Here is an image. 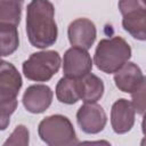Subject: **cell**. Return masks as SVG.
<instances>
[{
    "mask_svg": "<svg viewBox=\"0 0 146 146\" xmlns=\"http://www.w3.org/2000/svg\"><path fill=\"white\" fill-rule=\"evenodd\" d=\"M26 33L30 43L40 49L52 46L57 40L55 8L49 0H31L26 9Z\"/></svg>",
    "mask_w": 146,
    "mask_h": 146,
    "instance_id": "obj_1",
    "label": "cell"
},
{
    "mask_svg": "<svg viewBox=\"0 0 146 146\" xmlns=\"http://www.w3.org/2000/svg\"><path fill=\"white\" fill-rule=\"evenodd\" d=\"M131 57L129 43L121 36L103 39L99 41L94 60L98 70L105 73H115Z\"/></svg>",
    "mask_w": 146,
    "mask_h": 146,
    "instance_id": "obj_2",
    "label": "cell"
},
{
    "mask_svg": "<svg viewBox=\"0 0 146 146\" xmlns=\"http://www.w3.org/2000/svg\"><path fill=\"white\" fill-rule=\"evenodd\" d=\"M39 137L49 146H70L79 144L71 121L60 114L44 117L38 128Z\"/></svg>",
    "mask_w": 146,
    "mask_h": 146,
    "instance_id": "obj_3",
    "label": "cell"
},
{
    "mask_svg": "<svg viewBox=\"0 0 146 146\" xmlns=\"http://www.w3.org/2000/svg\"><path fill=\"white\" fill-rule=\"evenodd\" d=\"M60 62V56L55 50L34 52L23 63V73L29 80L44 82L58 72Z\"/></svg>",
    "mask_w": 146,
    "mask_h": 146,
    "instance_id": "obj_4",
    "label": "cell"
},
{
    "mask_svg": "<svg viewBox=\"0 0 146 146\" xmlns=\"http://www.w3.org/2000/svg\"><path fill=\"white\" fill-rule=\"evenodd\" d=\"M22 88V76L17 68L5 60L0 62V108L15 112L17 95Z\"/></svg>",
    "mask_w": 146,
    "mask_h": 146,
    "instance_id": "obj_5",
    "label": "cell"
},
{
    "mask_svg": "<svg viewBox=\"0 0 146 146\" xmlns=\"http://www.w3.org/2000/svg\"><path fill=\"white\" fill-rule=\"evenodd\" d=\"M76 121L83 132L95 135L105 128L107 116L100 105L96 103H84L76 113Z\"/></svg>",
    "mask_w": 146,
    "mask_h": 146,
    "instance_id": "obj_6",
    "label": "cell"
},
{
    "mask_svg": "<svg viewBox=\"0 0 146 146\" xmlns=\"http://www.w3.org/2000/svg\"><path fill=\"white\" fill-rule=\"evenodd\" d=\"M92 68V60L86 49L72 47L66 50L63 58V72L65 76L79 79L89 73Z\"/></svg>",
    "mask_w": 146,
    "mask_h": 146,
    "instance_id": "obj_7",
    "label": "cell"
},
{
    "mask_svg": "<svg viewBox=\"0 0 146 146\" xmlns=\"http://www.w3.org/2000/svg\"><path fill=\"white\" fill-rule=\"evenodd\" d=\"M96 26L88 18H78L68 25L67 35L73 47L88 50L96 40Z\"/></svg>",
    "mask_w": 146,
    "mask_h": 146,
    "instance_id": "obj_8",
    "label": "cell"
},
{
    "mask_svg": "<svg viewBox=\"0 0 146 146\" xmlns=\"http://www.w3.org/2000/svg\"><path fill=\"white\" fill-rule=\"evenodd\" d=\"M52 90L46 84H33L29 87L23 95L24 107L33 114L43 113L51 104Z\"/></svg>",
    "mask_w": 146,
    "mask_h": 146,
    "instance_id": "obj_9",
    "label": "cell"
},
{
    "mask_svg": "<svg viewBox=\"0 0 146 146\" xmlns=\"http://www.w3.org/2000/svg\"><path fill=\"white\" fill-rule=\"evenodd\" d=\"M135 114L131 102L124 98L116 100L111 110V124L114 132L122 135L130 131L135 124Z\"/></svg>",
    "mask_w": 146,
    "mask_h": 146,
    "instance_id": "obj_10",
    "label": "cell"
},
{
    "mask_svg": "<svg viewBox=\"0 0 146 146\" xmlns=\"http://www.w3.org/2000/svg\"><path fill=\"white\" fill-rule=\"evenodd\" d=\"M145 76L138 65L132 62H127L114 73V82L119 90L131 94L143 81Z\"/></svg>",
    "mask_w": 146,
    "mask_h": 146,
    "instance_id": "obj_11",
    "label": "cell"
},
{
    "mask_svg": "<svg viewBox=\"0 0 146 146\" xmlns=\"http://www.w3.org/2000/svg\"><path fill=\"white\" fill-rule=\"evenodd\" d=\"M80 99L84 103H96L104 94V83L100 78L92 73H87L82 78L78 79Z\"/></svg>",
    "mask_w": 146,
    "mask_h": 146,
    "instance_id": "obj_12",
    "label": "cell"
},
{
    "mask_svg": "<svg viewBox=\"0 0 146 146\" xmlns=\"http://www.w3.org/2000/svg\"><path fill=\"white\" fill-rule=\"evenodd\" d=\"M122 26L131 36L144 41L146 39V9H139L123 15Z\"/></svg>",
    "mask_w": 146,
    "mask_h": 146,
    "instance_id": "obj_13",
    "label": "cell"
},
{
    "mask_svg": "<svg viewBox=\"0 0 146 146\" xmlns=\"http://www.w3.org/2000/svg\"><path fill=\"white\" fill-rule=\"evenodd\" d=\"M56 97L60 103L72 105L80 99L79 81L74 78L64 76L56 86Z\"/></svg>",
    "mask_w": 146,
    "mask_h": 146,
    "instance_id": "obj_14",
    "label": "cell"
},
{
    "mask_svg": "<svg viewBox=\"0 0 146 146\" xmlns=\"http://www.w3.org/2000/svg\"><path fill=\"white\" fill-rule=\"evenodd\" d=\"M19 44L17 27L13 24L0 23V57L15 52Z\"/></svg>",
    "mask_w": 146,
    "mask_h": 146,
    "instance_id": "obj_15",
    "label": "cell"
},
{
    "mask_svg": "<svg viewBox=\"0 0 146 146\" xmlns=\"http://www.w3.org/2000/svg\"><path fill=\"white\" fill-rule=\"evenodd\" d=\"M24 0H0V23L17 26L21 22Z\"/></svg>",
    "mask_w": 146,
    "mask_h": 146,
    "instance_id": "obj_16",
    "label": "cell"
},
{
    "mask_svg": "<svg viewBox=\"0 0 146 146\" xmlns=\"http://www.w3.org/2000/svg\"><path fill=\"white\" fill-rule=\"evenodd\" d=\"M5 146L7 145H29V130L24 124H19L11 132L9 138L3 143Z\"/></svg>",
    "mask_w": 146,
    "mask_h": 146,
    "instance_id": "obj_17",
    "label": "cell"
},
{
    "mask_svg": "<svg viewBox=\"0 0 146 146\" xmlns=\"http://www.w3.org/2000/svg\"><path fill=\"white\" fill-rule=\"evenodd\" d=\"M145 81L144 80L132 92H131V97H132V106L135 108V111L140 114V115H144L145 113V89H146V86H145Z\"/></svg>",
    "mask_w": 146,
    "mask_h": 146,
    "instance_id": "obj_18",
    "label": "cell"
},
{
    "mask_svg": "<svg viewBox=\"0 0 146 146\" xmlns=\"http://www.w3.org/2000/svg\"><path fill=\"white\" fill-rule=\"evenodd\" d=\"M119 9L122 16L130 11L146 9L145 0H119Z\"/></svg>",
    "mask_w": 146,
    "mask_h": 146,
    "instance_id": "obj_19",
    "label": "cell"
},
{
    "mask_svg": "<svg viewBox=\"0 0 146 146\" xmlns=\"http://www.w3.org/2000/svg\"><path fill=\"white\" fill-rule=\"evenodd\" d=\"M10 115H11L10 112L0 108V130L7 129V127L9 125V122H10Z\"/></svg>",
    "mask_w": 146,
    "mask_h": 146,
    "instance_id": "obj_20",
    "label": "cell"
},
{
    "mask_svg": "<svg viewBox=\"0 0 146 146\" xmlns=\"http://www.w3.org/2000/svg\"><path fill=\"white\" fill-rule=\"evenodd\" d=\"M0 62H1V59H0Z\"/></svg>",
    "mask_w": 146,
    "mask_h": 146,
    "instance_id": "obj_21",
    "label": "cell"
}]
</instances>
